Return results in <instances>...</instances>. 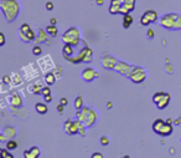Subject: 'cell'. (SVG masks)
<instances>
[{
	"instance_id": "19",
	"label": "cell",
	"mask_w": 181,
	"mask_h": 158,
	"mask_svg": "<svg viewBox=\"0 0 181 158\" xmlns=\"http://www.w3.org/2000/svg\"><path fill=\"white\" fill-rule=\"evenodd\" d=\"M132 24H133V16L130 14H125L124 17H123V26H124V29H128Z\"/></svg>"
},
{
	"instance_id": "29",
	"label": "cell",
	"mask_w": 181,
	"mask_h": 158,
	"mask_svg": "<svg viewBox=\"0 0 181 158\" xmlns=\"http://www.w3.org/2000/svg\"><path fill=\"white\" fill-rule=\"evenodd\" d=\"M25 35H26V37H27V40H29V41H32V40H35V37H36V35H35V32H34V30H32V29H31V30H29Z\"/></svg>"
},
{
	"instance_id": "17",
	"label": "cell",
	"mask_w": 181,
	"mask_h": 158,
	"mask_svg": "<svg viewBox=\"0 0 181 158\" xmlns=\"http://www.w3.org/2000/svg\"><path fill=\"white\" fill-rule=\"evenodd\" d=\"M10 103L14 106V107H20L22 105V98L19 96V93H14L11 97H10Z\"/></svg>"
},
{
	"instance_id": "13",
	"label": "cell",
	"mask_w": 181,
	"mask_h": 158,
	"mask_svg": "<svg viewBox=\"0 0 181 158\" xmlns=\"http://www.w3.org/2000/svg\"><path fill=\"white\" fill-rule=\"evenodd\" d=\"M173 125L171 123H168L166 121H165V123H164V126L159 130V132H158V135L159 136H161V137H168V136H170L171 133H173Z\"/></svg>"
},
{
	"instance_id": "20",
	"label": "cell",
	"mask_w": 181,
	"mask_h": 158,
	"mask_svg": "<svg viewBox=\"0 0 181 158\" xmlns=\"http://www.w3.org/2000/svg\"><path fill=\"white\" fill-rule=\"evenodd\" d=\"M45 82H46L49 86L53 85V84L56 82V76H55V74H52V72H49V74L45 76Z\"/></svg>"
},
{
	"instance_id": "30",
	"label": "cell",
	"mask_w": 181,
	"mask_h": 158,
	"mask_svg": "<svg viewBox=\"0 0 181 158\" xmlns=\"http://www.w3.org/2000/svg\"><path fill=\"white\" fill-rule=\"evenodd\" d=\"M32 54H34V55H36V56H39V55H41V54H42V49H41L39 45H36V46H34V47H32Z\"/></svg>"
},
{
	"instance_id": "48",
	"label": "cell",
	"mask_w": 181,
	"mask_h": 158,
	"mask_svg": "<svg viewBox=\"0 0 181 158\" xmlns=\"http://www.w3.org/2000/svg\"><path fill=\"white\" fill-rule=\"evenodd\" d=\"M51 24H56V19H51Z\"/></svg>"
},
{
	"instance_id": "1",
	"label": "cell",
	"mask_w": 181,
	"mask_h": 158,
	"mask_svg": "<svg viewBox=\"0 0 181 158\" xmlns=\"http://www.w3.org/2000/svg\"><path fill=\"white\" fill-rule=\"evenodd\" d=\"M0 7L9 22L14 21L20 11V4L17 0H0Z\"/></svg>"
},
{
	"instance_id": "26",
	"label": "cell",
	"mask_w": 181,
	"mask_h": 158,
	"mask_svg": "<svg viewBox=\"0 0 181 158\" xmlns=\"http://www.w3.org/2000/svg\"><path fill=\"white\" fill-rule=\"evenodd\" d=\"M41 90H42V87L40 85H34L32 87H30V91L34 95H41Z\"/></svg>"
},
{
	"instance_id": "38",
	"label": "cell",
	"mask_w": 181,
	"mask_h": 158,
	"mask_svg": "<svg viewBox=\"0 0 181 158\" xmlns=\"http://www.w3.org/2000/svg\"><path fill=\"white\" fill-rule=\"evenodd\" d=\"M146 35H148V37H149V39H153V37H154V31H153L151 29H149V30H148V32H146Z\"/></svg>"
},
{
	"instance_id": "8",
	"label": "cell",
	"mask_w": 181,
	"mask_h": 158,
	"mask_svg": "<svg viewBox=\"0 0 181 158\" xmlns=\"http://www.w3.org/2000/svg\"><path fill=\"white\" fill-rule=\"evenodd\" d=\"M117 62H118V61H117L113 56H110V55H104V56L102 57V65H103V67L107 69V70H113V69H115Z\"/></svg>"
},
{
	"instance_id": "32",
	"label": "cell",
	"mask_w": 181,
	"mask_h": 158,
	"mask_svg": "<svg viewBox=\"0 0 181 158\" xmlns=\"http://www.w3.org/2000/svg\"><path fill=\"white\" fill-rule=\"evenodd\" d=\"M29 30H31V27H30V25H29V24H26V22H25V24H22V25H21V27H20V32H24V34H26Z\"/></svg>"
},
{
	"instance_id": "14",
	"label": "cell",
	"mask_w": 181,
	"mask_h": 158,
	"mask_svg": "<svg viewBox=\"0 0 181 158\" xmlns=\"http://www.w3.org/2000/svg\"><path fill=\"white\" fill-rule=\"evenodd\" d=\"M120 7H122L120 0H110V5H109L110 14H120Z\"/></svg>"
},
{
	"instance_id": "47",
	"label": "cell",
	"mask_w": 181,
	"mask_h": 158,
	"mask_svg": "<svg viewBox=\"0 0 181 158\" xmlns=\"http://www.w3.org/2000/svg\"><path fill=\"white\" fill-rule=\"evenodd\" d=\"M166 122H168V123H174V121H173V120H170V118H168V120H166Z\"/></svg>"
},
{
	"instance_id": "41",
	"label": "cell",
	"mask_w": 181,
	"mask_h": 158,
	"mask_svg": "<svg viewBox=\"0 0 181 158\" xmlns=\"http://www.w3.org/2000/svg\"><path fill=\"white\" fill-rule=\"evenodd\" d=\"M60 103H61V105H63V106H66V105L68 103V101H67V98L62 97V98H61V101H60Z\"/></svg>"
},
{
	"instance_id": "31",
	"label": "cell",
	"mask_w": 181,
	"mask_h": 158,
	"mask_svg": "<svg viewBox=\"0 0 181 158\" xmlns=\"http://www.w3.org/2000/svg\"><path fill=\"white\" fill-rule=\"evenodd\" d=\"M175 30H179L181 29V15H176V20H175V26H174Z\"/></svg>"
},
{
	"instance_id": "5",
	"label": "cell",
	"mask_w": 181,
	"mask_h": 158,
	"mask_svg": "<svg viewBox=\"0 0 181 158\" xmlns=\"http://www.w3.org/2000/svg\"><path fill=\"white\" fill-rule=\"evenodd\" d=\"M158 12L155 11V10H146L143 15H142V17H140V24L143 25V26H148V25H150V24H153V22H155L156 20H158Z\"/></svg>"
},
{
	"instance_id": "11",
	"label": "cell",
	"mask_w": 181,
	"mask_h": 158,
	"mask_svg": "<svg viewBox=\"0 0 181 158\" xmlns=\"http://www.w3.org/2000/svg\"><path fill=\"white\" fill-rule=\"evenodd\" d=\"M114 70H117V71L120 72L122 75L129 77V74H130V71H132V66L128 65V64H125V62H120V61H119V62H117Z\"/></svg>"
},
{
	"instance_id": "34",
	"label": "cell",
	"mask_w": 181,
	"mask_h": 158,
	"mask_svg": "<svg viewBox=\"0 0 181 158\" xmlns=\"http://www.w3.org/2000/svg\"><path fill=\"white\" fill-rule=\"evenodd\" d=\"M39 37H40V42L41 41H45L46 40V35H45V31L42 29H40V34H39Z\"/></svg>"
},
{
	"instance_id": "4",
	"label": "cell",
	"mask_w": 181,
	"mask_h": 158,
	"mask_svg": "<svg viewBox=\"0 0 181 158\" xmlns=\"http://www.w3.org/2000/svg\"><path fill=\"white\" fill-rule=\"evenodd\" d=\"M129 79L134 82V84H142L145 81L146 79V72L143 67H139V66H134L132 67V71L129 74Z\"/></svg>"
},
{
	"instance_id": "24",
	"label": "cell",
	"mask_w": 181,
	"mask_h": 158,
	"mask_svg": "<svg viewBox=\"0 0 181 158\" xmlns=\"http://www.w3.org/2000/svg\"><path fill=\"white\" fill-rule=\"evenodd\" d=\"M165 93H166V92H156V93H154V96H153V102L156 105V103L165 96Z\"/></svg>"
},
{
	"instance_id": "2",
	"label": "cell",
	"mask_w": 181,
	"mask_h": 158,
	"mask_svg": "<svg viewBox=\"0 0 181 158\" xmlns=\"http://www.w3.org/2000/svg\"><path fill=\"white\" fill-rule=\"evenodd\" d=\"M77 120H80L86 127H92L97 120V115L93 110H90L88 107H83L82 110H78L76 113Z\"/></svg>"
},
{
	"instance_id": "40",
	"label": "cell",
	"mask_w": 181,
	"mask_h": 158,
	"mask_svg": "<svg viewBox=\"0 0 181 158\" xmlns=\"http://www.w3.org/2000/svg\"><path fill=\"white\" fill-rule=\"evenodd\" d=\"M92 158H103V155L100 152H95L92 155Z\"/></svg>"
},
{
	"instance_id": "33",
	"label": "cell",
	"mask_w": 181,
	"mask_h": 158,
	"mask_svg": "<svg viewBox=\"0 0 181 158\" xmlns=\"http://www.w3.org/2000/svg\"><path fill=\"white\" fill-rule=\"evenodd\" d=\"M50 93H51L50 86H47V87H42V90H41V95H42V96H46V95H50Z\"/></svg>"
},
{
	"instance_id": "15",
	"label": "cell",
	"mask_w": 181,
	"mask_h": 158,
	"mask_svg": "<svg viewBox=\"0 0 181 158\" xmlns=\"http://www.w3.org/2000/svg\"><path fill=\"white\" fill-rule=\"evenodd\" d=\"M170 100H171V96H170V93H165V96L156 103V107L159 108V110H164V108H166L168 106H169V103H170Z\"/></svg>"
},
{
	"instance_id": "9",
	"label": "cell",
	"mask_w": 181,
	"mask_h": 158,
	"mask_svg": "<svg viewBox=\"0 0 181 158\" xmlns=\"http://www.w3.org/2000/svg\"><path fill=\"white\" fill-rule=\"evenodd\" d=\"M122 1V7H120V14L125 15L129 14L135 9V0H120Z\"/></svg>"
},
{
	"instance_id": "25",
	"label": "cell",
	"mask_w": 181,
	"mask_h": 158,
	"mask_svg": "<svg viewBox=\"0 0 181 158\" xmlns=\"http://www.w3.org/2000/svg\"><path fill=\"white\" fill-rule=\"evenodd\" d=\"M6 148H7V150H10V151L16 150V148H17V142H16V141H14V140L7 141V143H6Z\"/></svg>"
},
{
	"instance_id": "28",
	"label": "cell",
	"mask_w": 181,
	"mask_h": 158,
	"mask_svg": "<svg viewBox=\"0 0 181 158\" xmlns=\"http://www.w3.org/2000/svg\"><path fill=\"white\" fill-rule=\"evenodd\" d=\"M92 59H93V51H92V49H88V51H87V54H86V57H85L83 62H90Z\"/></svg>"
},
{
	"instance_id": "46",
	"label": "cell",
	"mask_w": 181,
	"mask_h": 158,
	"mask_svg": "<svg viewBox=\"0 0 181 158\" xmlns=\"http://www.w3.org/2000/svg\"><path fill=\"white\" fill-rule=\"evenodd\" d=\"M107 107H108V108H112V102H108V103H107Z\"/></svg>"
},
{
	"instance_id": "12",
	"label": "cell",
	"mask_w": 181,
	"mask_h": 158,
	"mask_svg": "<svg viewBox=\"0 0 181 158\" xmlns=\"http://www.w3.org/2000/svg\"><path fill=\"white\" fill-rule=\"evenodd\" d=\"M41 156V150L36 146H32L30 150L24 151V157L25 158H37Z\"/></svg>"
},
{
	"instance_id": "23",
	"label": "cell",
	"mask_w": 181,
	"mask_h": 158,
	"mask_svg": "<svg viewBox=\"0 0 181 158\" xmlns=\"http://www.w3.org/2000/svg\"><path fill=\"white\" fill-rule=\"evenodd\" d=\"M46 31H47V34H50L51 36H56V35H57V26H56L55 24L49 25V26L46 27Z\"/></svg>"
},
{
	"instance_id": "36",
	"label": "cell",
	"mask_w": 181,
	"mask_h": 158,
	"mask_svg": "<svg viewBox=\"0 0 181 158\" xmlns=\"http://www.w3.org/2000/svg\"><path fill=\"white\" fill-rule=\"evenodd\" d=\"M5 45V35L1 32L0 34V46H4Z\"/></svg>"
},
{
	"instance_id": "45",
	"label": "cell",
	"mask_w": 181,
	"mask_h": 158,
	"mask_svg": "<svg viewBox=\"0 0 181 158\" xmlns=\"http://www.w3.org/2000/svg\"><path fill=\"white\" fill-rule=\"evenodd\" d=\"M174 125H178V126H179V125H181V120H180V118H179V120H175V121H174Z\"/></svg>"
},
{
	"instance_id": "6",
	"label": "cell",
	"mask_w": 181,
	"mask_h": 158,
	"mask_svg": "<svg viewBox=\"0 0 181 158\" xmlns=\"http://www.w3.org/2000/svg\"><path fill=\"white\" fill-rule=\"evenodd\" d=\"M176 15L178 14H166L164 16H161L160 19V22H161V26L165 27V29H174L175 26V20H176Z\"/></svg>"
},
{
	"instance_id": "22",
	"label": "cell",
	"mask_w": 181,
	"mask_h": 158,
	"mask_svg": "<svg viewBox=\"0 0 181 158\" xmlns=\"http://www.w3.org/2000/svg\"><path fill=\"white\" fill-rule=\"evenodd\" d=\"M2 132H4L6 136H9L10 138H12V137H15V136H16V131H15V128H14V127H10V126L5 127Z\"/></svg>"
},
{
	"instance_id": "39",
	"label": "cell",
	"mask_w": 181,
	"mask_h": 158,
	"mask_svg": "<svg viewBox=\"0 0 181 158\" xmlns=\"http://www.w3.org/2000/svg\"><path fill=\"white\" fill-rule=\"evenodd\" d=\"M44 98H45V102H51V101H52V96H51V93L44 96Z\"/></svg>"
},
{
	"instance_id": "3",
	"label": "cell",
	"mask_w": 181,
	"mask_h": 158,
	"mask_svg": "<svg viewBox=\"0 0 181 158\" xmlns=\"http://www.w3.org/2000/svg\"><path fill=\"white\" fill-rule=\"evenodd\" d=\"M62 41L65 44H71L73 46H77L81 42L78 29L77 27H70L68 30H66L65 34L62 35Z\"/></svg>"
},
{
	"instance_id": "7",
	"label": "cell",
	"mask_w": 181,
	"mask_h": 158,
	"mask_svg": "<svg viewBox=\"0 0 181 158\" xmlns=\"http://www.w3.org/2000/svg\"><path fill=\"white\" fill-rule=\"evenodd\" d=\"M63 130L67 135L70 136H73V135H77L78 133V120L77 121H71V120H67L65 122V126H63Z\"/></svg>"
},
{
	"instance_id": "37",
	"label": "cell",
	"mask_w": 181,
	"mask_h": 158,
	"mask_svg": "<svg viewBox=\"0 0 181 158\" xmlns=\"http://www.w3.org/2000/svg\"><path fill=\"white\" fill-rule=\"evenodd\" d=\"M46 9L47 10H52L53 9V2L52 1H47L46 2Z\"/></svg>"
},
{
	"instance_id": "10",
	"label": "cell",
	"mask_w": 181,
	"mask_h": 158,
	"mask_svg": "<svg viewBox=\"0 0 181 158\" xmlns=\"http://www.w3.org/2000/svg\"><path fill=\"white\" fill-rule=\"evenodd\" d=\"M99 75H98V72L94 70V69H92V67H87V69H85L83 71H82V79L86 81V82H90V81H93L95 77H98Z\"/></svg>"
},
{
	"instance_id": "42",
	"label": "cell",
	"mask_w": 181,
	"mask_h": 158,
	"mask_svg": "<svg viewBox=\"0 0 181 158\" xmlns=\"http://www.w3.org/2000/svg\"><path fill=\"white\" fill-rule=\"evenodd\" d=\"M2 82L9 84V82H10V77H9V76H4V77H2Z\"/></svg>"
},
{
	"instance_id": "16",
	"label": "cell",
	"mask_w": 181,
	"mask_h": 158,
	"mask_svg": "<svg viewBox=\"0 0 181 158\" xmlns=\"http://www.w3.org/2000/svg\"><path fill=\"white\" fill-rule=\"evenodd\" d=\"M35 110H36L37 113H40V115H45V113H47L49 107H47L46 102H37V103L35 105Z\"/></svg>"
},
{
	"instance_id": "18",
	"label": "cell",
	"mask_w": 181,
	"mask_h": 158,
	"mask_svg": "<svg viewBox=\"0 0 181 158\" xmlns=\"http://www.w3.org/2000/svg\"><path fill=\"white\" fill-rule=\"evenodd\" d=\"M164 123H165V121H163V120H160V118H158V120H155L154 122H153V131L158 135V132H159V130L164 126Z\"/></svg>"
},
{
	"instance_id": "21",
	"label": "cell",
	"mask_w": 181,
	"mask_h": 158,
	"mask_svg": "<svg viewBox=\"0 0 181 158\" xmlns=\"http://www.w3.org/2000/svg\"><path fill=\"white\" fill-rule=\"evenodd\" d=\"M85 106H83V97L80 95L75 98V108L78 111V110H82Z\"/></svg>"
},
{
	"instance_id": "44",
	"label": "cell",
	"mask_w": 181,
	"mask_h": 158,
	"mask_svg": "<svg viewBox=\"0 0 181 158\" xmlns=\"http://www.w3.org/2000/svg\"><path fill=\"white\" fill-rule=\"evenodd\" d=\"M95 2H97V5H103V2H104V0H95Z\"/></svg>"
},
{
	"instance_id": "27",
	"label": "cell",
	"mask_w": 181,
	"mask_h": 158,
	"mask_svg": "<svg viewBox=\"0 0 181 158\" xmlns=\"http://www.w3.org/2000/svg\"><path fill=\"white\" fill-rule=\"evenodd\" d=\"M0 153H1V157L2 158H14V156L10 153V150H7V148H2L0 151Z\"/></svg>"
},
{
	"instance_id": "43",
	"label": "cell",
	"mask_w": 181,
	"mask_h": 158,
	"mask_svg": "<svg viewBox=\"0 0 181 158\" xmlns=\"http://www.w3.org/2000/svg\"><path fill=\"white\" fill-rule=\"evenodd\" d=\"M63 107H65V106H63V105H61V103H60V106H57V110H58V111H60V112H61V113H62V112H63Z\"/></svg>"
},
{
	"instance_id": "35",
	"label": "cell",
	"mask_w": 181,
	"mask_h": 158,
	"mask_svg": "<svg viewBox=\"0 0 181 158\" xmlns=\"http://www.w3.org/2000/svg\"><path fill=\"white\" fill-rule=\"evenodd\" d=\"M100 145H103V146L109 145V138H107V137H100Z\"/></svg>"
}]
</instances>
